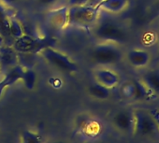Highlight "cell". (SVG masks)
<instances>
[{
    "instance_id": "6da1fadb",
    "label": "cell",
    "mask_w": 159,
    "mask_h": 143,
    "mask_svg": "<svg viewBox=\"0 0 159 143\" xmlns=\"http://www.w3.org/2000/svg\"><path fill=\"white\" fill-rule=\"evenodd\" d=\"M95 38L100 42H110L117 45L125 44L128 40V34L125 27L111 18L98 17L92 27Z\"/></svg>"
},
{
    "instance_id": "7a4b0ae2",
    "label": "cell",
    "mask_w": 159,
    "mask_h": 143,
    "mask_svg": "<svg viewBox=\"0 0 159 143\" xmlns=\"http://www.w3.org/2000/svg\"><path fill=\"white\" fill-rule=\"evenodd\" d=\"M99 11L96 4L69 6L66 12V25L92 29L99 17Z\"/></svg>"
},
{
    "instance_id": "3957f363",
    "label": "cell",
    "mask_w": 159,
    "mask_h": 143,
    "mask_svg": "<svg viewBox=\"0 0 159 143\" xmlns=\"http://www.w3.org/2000/svg\"><path fill=\"white\" fill-rule=\"evenodd\" d=\"M134 110V136L153 143H159V126L151 111L143 109Z\"/></svg>"
},
{
    "instance_id": "277c9868",
    "label": "cell",
    "mask_w": 159,
    "mask_h": 143,
    "mask_svg": "<svg viewBox=\"0 0 159 143\" xmlns=\"http://www.w3.org/2000/svg\"><path fill=\"white\" fill-rule=\"evenodd\" d=\"M124 53L119 45L110 42H99L96 44L90 52L91 60L99 66H109L119 63Z\"/></svg>"
},
{
    "instance_id": "5b68a950",
    "label": "cell",
    "mask_w": 159,
    "mask_h": 143,
    "mask_svg": "<svg viewBox=\"0 0 159 143\" xmlns=\"http://www.w3.org/2000/svg\"><path fill=\"white\" fill-rule=\"evenodd\" d=\"M40 54L49 65L57 68L58 70H61L62 72L68 74L78 72L79 67L77 64L68 55L58 50H55L52 47H45L40 51Z\"/></svg>"
},
{
    "instance_id": "8992f818",
    "label": "cell",
    "mask_w": 159,
    "mask_h": 143,
    "mask_svg": "<svg viewBox=\"0 0 159 143\" xmlns=\"http://www.w3.org/2000/svg\"><path fill=\"white\" fill-rule=\"evenodd\" d=\"M113 127L119 133L125 136H134L135 116L132 109H120L116 111L111 118Z\"/></svg>"
},
{
    "instance_id": "52a82bcc",
    "label": "cell",
    "mask_w": 159,
    "mask_h": 143,
    "mask_svg": "<svg viewBox=\"0 0 159 143\" xmlns=\"http://www.w3.org/2000/svg\"><path fill=\"white\" fill-rule=\"evenodd\" d=\"M95 82L109 88H115L120 83V76L114 70L107 66H99L94 70Z\"/></svg>"
},
{
    "instance_id": "ba28073f",
    "label": "cell",
    "mask_w": 159,
    "mask_h": 143,
    "mask_svg": "<svg viewBox=\"0 0 159 143\" xmlns=\"http://www.w3.org/2000/svg\"><path fill=\"white\" fill-rule=\"evenodd\" d=\"M24 66L21 65H16L7 71L3 79L0 81V97L2 96L8 87H11L21 81Z\"/></svg>"
},
{
    "instance_id": "9c48e42d",
    "label": "cell",
    "mask_w": 159,
    "mask_h": 143,
    "mask_svg": "<svg viewBox=\"0 0 159 143\" xmlns=\"http://www.w3.org/2000/svg\"><path fill=\"white\" fill-rule=\"evenodd\" d=\"M45 47L47 46H45L41 40L35 38L33 37L25 36V35L16 38L15 43H14V49L22 52H31V51H37L39 48L42 50Z\"/></svg>"
},
{
    "instance_id": "30bf717a",
    "label": "cell",
    "mask_w": 159,
    "mask_h": 143,
    "mask_svg": "<svg viewBox=\"0 0 159 143\" xmlns=\"http://www.w3.org/2000/svg\"><path fill=\"white\" fill-rule=\"evenodd\" d=\"M128 4L129 0H99L96 5L100 11L119 14L126 10Z\"/></svg>"
},
{
    "instance_id": "8fae6325",
    "label": "cell",
    "mask_w": 159,
    "mask_h": 143,
    "mask_svg": "<svg viewBox=\"0 0 159 143\" xmlns=\"http://www.w3.org/2000/svg\"><path fill=\"white\" fill-rule=\"evenodd\" d=\"M126 59L130 65L136 68H142L148 65L151 61V55L147 51L140 49H132L127 51Z\"/></svg>"
},
{
    "instance_id": "7c38bea8",
    "label": "cell",
    "mask_w": 159,
    "mask_h": 143,
    "mask_svg": "<svg viewBox=\"0 0 159 143\" xmlns=\"http://www.w3.org/2000/svg\"><path fill=\"white\" fill-rule=\"evenodd\" d=\"M66 12L67 7L52 10L47 17L50 25L54 28H62L66 25Z\"/></svg>"
},
{
    "instance_id": "4fadbf2b",
    "label": "cell",
    "mask_w": 159,
    "mask_h": 143,
    "mask_svg": "<svg viewBox=\"0 0 159 143\" xmlns=\"http://www.w3.org/2000/svg\"><path fill=\"white\" fill-rule=\"evenodd\" d=\"M153 97L152 94L144 84L141 80H136L133 82V96L132 100L134 101H143L149 100Z\"/></svg>"
},
{
    "instance_id": "5bb4252c",
    "label": "cell",
    "mask_w": 159,
    "mask_h": 143,
    "mask_svg": "<svg viewBox=\"0 0 159 143\" xmlns=\"http://www.w3.org/2000/svg\"><path fill=\"white\" fill-rule=\"evenodd\" d=\"M141 81L153 96H159V70H152L143 75Z\"/></svg>"
},
{
    "instance_id": "9a60e30c",
    "label": "cell",
    "mask_w": 159,
    "mask_h": 143,
    "mask_svg": "<svg viewBox=\"0 0 159 143\" xmlns=\"http://www.w3.org/2000/svg\"><path fill=\"white\" fill-rule=\"evenodd\" d=\"M111 89H109L98 83H94L92 84H90L87 88V93L88 95L96 99V100H100V101H103V100H107L110 98L111 96Z\"/></svg>"
},
{
    "instance_id": "2e32d148",
    "label": "cell",
    "mask_w": 159,
    "mask_h": 143,
    "mask_svg": "<svg viewBox=\"0 0 159 143\" xmlns=\"http://www.w3.org/2000/svg\"><path fill=\"white\" fill-rule=\"evenodd\" d=\"M21 81L23 82V83L26 89L33 90L37 83V74L33 69L24 67Z\"/></svg>"
},
{
    "instance_id": "e0dca14e",
    "label": "cell",
    "mask_w": 159,
    "mask_h": 143,
    "mask_svg": "<svg viewBox=\"0 0 159 143\" xmlns=\"http://www.w3.org/2000/svg\"><path fill=\"white\" fill-rule=\"evenodd\" d=\"M21 143H43V138L39 133L26 129L21 133Z\"/></svg>"
},
{
    "instance_id": "ac0fdd59",
    "label": "cell",
    "mask_w": 159,
    "mask_h": 143,
    "mask_svg": "<svg viewBox=\"0 0 159 143\" xmlns=\"http://www.w3.org/2000/svg\"><path fill=\"white\" fill-rule=\"evenodd\" d=\"M61 0H35L36 4L40 8H52L58 4Z\"/></svg>"
},
{
    "instance_id": "d6986e66",
    "label": "cell",
    "mask_w": 159,
    "mask_h": 143,
    "mask_svg": "<svg viewBox=\"0 0 159 143\" xmlns=\"http://www.w3.org/2000/svg\"><path fill=\"white\" fill-rule=\"evenodd\" d=\"M21 0H0V3H2L6 6H13L19 3Z\"/></svg>"
},
{
    "instance_id": "ffe728a7",
    "label": "cell",
    "mask_w": 159,
    "mask_h": 143,
    "mask_svg": "<svg viewBox=\"0 0 159 143\" xmlns=\"http://www.w3.org/2000/svg\"><path fill=\"white\" fill-rule=\"evenodd\" d=\"M151 112H152V114L153 115V117H154V119H155V121L157 122L158 126H159V112H158L157 110H152Z\"/></svg>"
},
{
    "instance_id": "44dd1931",
    "label": "cell",
    "mask_w": 159,
    "mask_h": 143,
    "mask_svg": "<svg viewBox=\"0 0 159 143\" xmlns=\"http://www.w3.org/2000/svg\"><path fill=\"white\" fill-rule=\"evenodd\" d=\"M52 143H68V142H66L65 140H56V141H54Z\"/></svg>"
},
{
    "instance_id": "7402d4cb",
    "label": "cell",
    "mask_w": 159,
    "mask_h": 143,
    "mask_svg": "<svg viewBox=\"0 0 159 143\" xmlns=\"http://www.w3.org/2000/svg\"><path fill=\"white\" fill-rule=\"evenodd\" d=\"M1 68H2V67H1V64H0V71H1Z\"/></svg>"
},
{
    "instance_id": "603a6c76",
    "label": "cell",
    "mask_w": 159,
    "mask_h": 143,
    "mask_svg": "<svg viewBox=\"0 0 159 143\" xmlns=\"http://www.w3.org/2000/svg\"><path fill=\"white\" fill-rule=\"evenodd\" d=\"M156 1H157V3L159 4V0H156Z\"/></svg>"
},
{
    "instance_id": "cb8c5ba5",
    "label": "cell",
    "mask_w": 159,
    "mask_h": 143,
    "mask_svg": "<svg viewBox=\"0 0 159 143\" xmlns=\"http://www.w3.org/2000/svg\"><path fill=\"white\" fill-rule=\"evenodd\" d=\"M91 1H92V0H91ZM96 1H97V2H98V1H99V0H96Z\"/></svg>"
},
{
    "instance_id": "d4e9b609",
    "label": "cell",
    "mask_w": 159,
    "mask_h": 143,
    "mask_svg": "<svg viewBox=\"0 0 159 143\" xmlns=\"http://www.w3.org/2000/svg\"><path fill=\"white\" fill-rule=\"evenodd\" d=\"M0 49H1V46H0Z\"/></svg>"
}]
</instances>
